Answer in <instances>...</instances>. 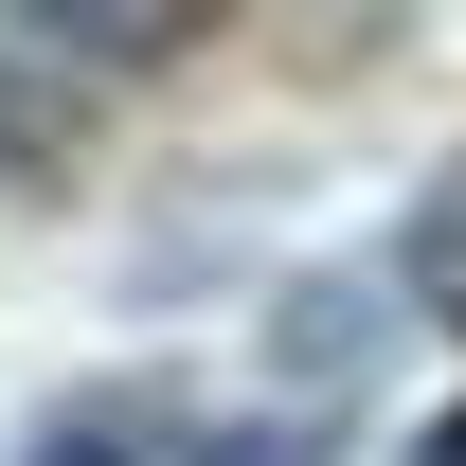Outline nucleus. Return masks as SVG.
I'll use <instances>...</instances> for the list:
<instances>
[{"mask_svg": "<svg viewBox=\"0 0 466 466\" xmlns=\"http://www.w3.org/2000/svg\"><path fill=\"white\" fill-rule=\"evenodd\" d=\"M216 431L162 395V377H90V395H55L36 431H18V466H198Z\"/></svg>", "mask_w": 466, "mask_h": 466, "instance_id": "obj_1", "label": "nucleus"}, {"mask_svg": "<svg viewBox=\"0 0 466 466\" xmlns=\"http://www.w3.org/2000/svg\"><path fill=\"white\" fill-rule=\"evenodd\" d=\"M395 269H412V305L466 341V162H431V198H412V233H395Z\"/></svg>", "mask_w": 466, "mask_h": 466, "instance_id": "obj_2", "label": "nucleus"}, {"mask_svg": "<svg viewBox=\"0 0 466 466\" xmlns=\"http://www.w3.org/2000/svg\"><path fill=\"white\" fill-rule=\"evenodd\" d=\"M412 466H466V412H431V431H412Z\"/></svg>", "mask_w": 466, "mask_h": 466, "instance_id": "obj_3", "label": "nucleus"}]
</instances>
